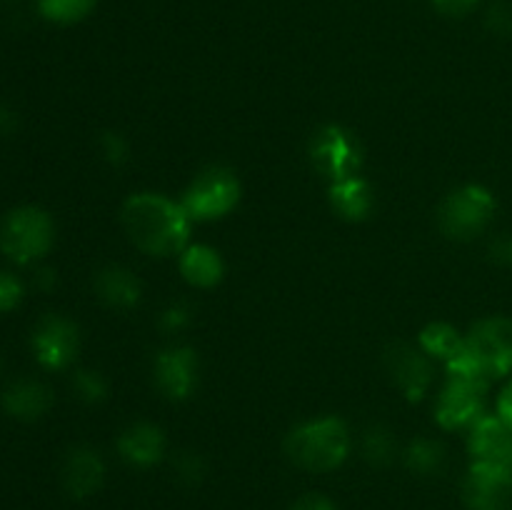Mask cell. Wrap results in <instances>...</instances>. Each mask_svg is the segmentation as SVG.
<instances>
[{
	"label": "cell",
	"mask_w": 512,
	"mask_h": 510,
	"mask_svg": "<svg viewBox=\"0 0 512 510\" xmlns=\"http://www.w3.org/2000/svg\"><path fill=\"white\" fill-rule=\"evenodd\" d=\"M178 268L183 278L195 288H213L223 278V260L210 245H188L180 253Z\"/></svg>",
	"instance_id": "cell-19"
},
{
	"label": "cell",
	"mask_w": 512,
	"mask_h": 510,
	"mask_svg": "<svg viewBox=\"0 0 512 510\" xmlns=\"http://www.w3.org/2000/svg\"><path fill=\"white\" fill-rule=\"evenodd\" d=\"M388 373L393 375L395 385L408 395L410 400H420L433 385V363L423 348H415L410 343H398L385 355Z\"/></svg>",
	"instance_id": "cell-12"
},
{
	"label": "cell",
	"mask_w": 512,
	"mask_h": 510,
	"mask_svg": "<svg viewBox=\"0 0 512 510\" xmlns=\"http://www.w3.org/2000/svg\"><path fill=\"white\" fill-rule=\"evenodd\" d=\"M190 215L175 200L158 193H138L123 205V228L148 255H180L188 248Z\"/></svg>",
	"instance_id": "cell-1"
},
{
	"label": "cell",
	"mask_w": 512,
	"mask_h": 510,
	"mask_svg": "<svg viewBox=\"0 0 512 510\" xmlns=\"http://www.w3.org/2000/svg\"><path fill=\"white\" fill-rule=\"evenodd\" d=\"M293 510H338L335 508V503L330 498H325V495H305V498H300L298 503L293 505Z\"/></svg>",
	"instance_id": "cell-32"
},
{
	"label": "cell",
	"mask_w": 512,
	"mask_h": 510,
	"mask_svg": "<svg viewBox=\"0 0 512 510\" xmlns=\"http://www.w3.org/2000/svg\"><path fill=\"white\" fill-rule=\"evenodd\" d=\"M35 3H38L40 15L48 18L50 23L70 25L83 20L98 0H35Z\"/></svg>",
	"instance_id": "cell-22"
},
{
	"label": "cell",
	"mask_w": 512,
	"mask_h": 510,
	"mask_svg": "<svg viewBox=\"0 0 512 510\" xmlns=\"http://www.w3.org/2000/svg\"><path fill=\"white\" fill-rule=\"evenodd\" d=\"M495 198L483 185H463L445 198L440 208V228L453 240H473L488 230L495 215Z\"/></svg>",
	"instance_id": "cell-5"
},
{
	"label": "cell",
	"mask_w": 512,
	"mask_h": 510,
	"mask_svg": "<svg viewBox=\"0 0 512 510\" xmlns=\"http://www.w3.org/2000/svg\"><path fill=\"white\" fill-rule=\"evenodd\" d=\"M350 430L340 418H318L298 425L285 438V453L298 468L328 473L340 468L350 455Z\"/></svg>",
	"instance_id": "cell-3"
},
{
	"label": "cell",
	"mask_w": 512,
	"mask_h": 510,
	"mask_svg": "<svg viewBox=\"0 0 512 510\" xmlns=\"http://www.w3.org/2000/svg\"><path fill=\"white\" fill-rule=\"evenodd\" d=\"M30 345H33L35 358L43 368L63 370L78 355L80 335L73 320L63 318V315H45L35 325Z\"/></svg>",
	"instance_id": "cell-9"
},
{
	"label": "cell",
	"mask_w": 512,
	"mask_h": 510,
	"mask_svg": "<svg viewBox=\"0 0 512 510\" xmlns=\"http://www.w3.org/2000/svg\"><path fill=\"white\" fill-rule=\"evenodd\" d=\"M485 25L493 30L495 35H510L512 33V8L508 3H493L488 15H485Z\"/></svg>",
	"instance_id": "cell-27"
},
{
	"label": "cell",
	"mask_w": 512,
	"mask_h": 510,
	"mask_svg": "<svg viewBox=\"0 0 512 510\" xmlns=\"http://www.w3.org/2000/svg\"><path fill=\"white\" fill-rule=\"evenodd\" d=\"M363 455L373 465H388L395 455V438L385 425H370L363 433Z\"/></svg>",
	"instance_id": "cell-23"
},
{
	"label": "cell",
	"mask_w": 512,
	"mask_h": 510,
	"mask_svg": "<svg viewBox=\"0 0 512 510\" xmlns=\"http://www.w3.org/2000/svg\"><path fill=\"white\" fill-rule=\"evenodd\" d=\"M468 510H512V468L473 463L463 483Z\"/></svg>",
	"instance_id": "cell-10"
},
{
	"label": "cell",
	"mask_w": 512,
	"mask_h": 510,
	"mask_svg": "<svg viewBox=\"0 0 512 510\" xmlns=\"http://www.w3.org/2000/svg\"><path fill=\"white\" fill-rule=\"evenodd\" d=\"M430 3L438 13L448 15V18H463V15L473 13L480 0H430Z\"/></svg>",
	"instance_id": "cell-30"
},
{
	"label": "cell",
	"mask_w": 512,
	"mask_h": 510,
	"mask_svg": "<svg viewBox=\"0 0 512 510\" xmlns=\"http://www.w3.org/2000/svg\"><path fill=\"white\" fill-rule=\"evenodd\" d=\"M330 203H333L335 213H338L340 218L363 220L368 218L370 210H373L375 205L373 188H370L368 180H363L360 175L338 180V183H330Z\"/></svg>",
	"instance_id": "cell-18"
},
{
	"label": "cell",
	"mask_w": 512,
	"mask_h": 510,
	"mask_svg": "<svg viewBox=\"0 0 512 510\" xmlns=\"http://www.w3.org/2000/svg\"><path fill=\"white\" fill-rule=\"evenodd\" d=\"M448 373H468L488 383L512 375V318L495 315L475 323L458 358L448 363Z\"/></svg>",
	"instance_id": "cell-2"
},
{
	"label": "cell",
	"mask_w": 512,
	"mask_h": 510,
	"mask_svg": "<svg viewBox=\"0 0 512 510\" xmlns=\"http://www.w3.org/2000/svg\"><path fill=\"white\" fill-rule=\"evenodd\" d=\"M498 415L505 420V423L512 428V378L508 380L503 390H500V398H498Z\"/></svg>",
	"instance_id": "cell-33"
},
{
	"label": "cell",
	"mask_w": 512,
	"mask_h": 510,
	"mask_svg": "<svg viewBox=\"0 0 512 510\" xmlns=\"http://www.w3.org/2000/svg\"><path fill=\"white\" fill-rule=\"evenodd\" d=\"M155 383L170 400H185L198 385V355L188 345H170L155 358Z\"/></svg>",
	"instance_id": "cell-11"
},
{
	"label": "cell",
	"mask_w": 512,
	"mask_h": 510,
	"mask_svg": "<svg viewBox=\"0 0 512 510\" xmlns=\"http://www.w3.org/2000/svg\"><path fill=\"white\" fill-rule=\"evenodd\" d=\"M100 148H103V155L113 165H123L125 160H128V140L120 133H105L103 138H100Z\"/></svg>",
	"instance_id": "cell-28"
},
{
	"label": "cell",
	"mask_w": 512,
	"mask_h": 510,
	"mask_svg": "<svg viewBox=\"0 0 512 510\" xmlns=\"http://www.w3.org/2000/svg\"><path fill=\"white\" fill-rule=\"evenodd\" d=\"M468 450L473 463L512 468V428L498 413H485L468 428Z\"/></svg>",
	"instance_id": "cell-13"
},
{
	"label": "cell",
	"mask_w": 512,
	"mask_h": 510,
	"mask_svg": "<svg viewBox=\"0 0 512 510\" xmlns=\"http://www.w3.org/2000/svg\"><path fill=\"white\" fill-rule=\"evenodd\" d=\"M310 160L315 170L330 178V183L358 175L363 150L358 138L340 125H325L310 140Z\"/></svg>",
	"instance_id": "cell-8"
},
{
	"label": "cell",
	"mask_w": 512,
	"mask_h": 510,
	"mask_svg": "<svg viewBox=\"0 0 512 510\" xmlns=\"http://www.w3.org/2000/svg\"><path fill=\"white\" fill-rule=\"evenodd\" d=\"M175 475H178L180 483L185 485H195L203 480L205 475V465H203V458L195 453H183L175 458Z\"/></svg>",
	"instance_id": "cell-26"
},
{
	"label": "cell",
	"mask_w": 512,
	"mask_h": 510,
	"mask_svg": "<svg viewBox=\"0 0 512 510\" xmlns=\"http://www.w3.org/2000/svg\"><path fill=\"white\" fill-rule=\"evenodd\" d=\"M60 475H63V488L68 490V495L90 498L103 485L105 463L98 450L88 448V445H78V448L65 455Z\"/></svg>",
	"instance_id": "cell-14"
},
{
	"label": "cell",
	"mask_w": 512,
	"mask_h": 510,
	"mask_svg": "<svg viewBox=\"0 0 512 510\" xmlns=\"http://www.w3.org/2000/svg\"><path fill=\"white\" fill-rule=\"evenodd\" d=\"M18 128V115L8 105H0V135H13Z\"/></svg>",
	"instance_id": "cell-34"
},
{
	"label": "cell",
	"mask_w": 512,
	"mask_h": 510,
	"mask_svg": "<svg viewBox=\"0 0 512 510\" xmlns=\"http://www.w3.org/2000/svg\"><path fill=\"white\" fill-rule=\"evenodd\" d=\"M490 258L493 263L503 265V268H512V233H503L490 243Z\"/></svg>",
	"instance_id": "cell-31"
},
{
	"label": "cell",
	"mask_w": 512,
	"mask_h": 510,
	"mask_svg": "<svg viewBox=\"0 0 512 510\" xmlns=\"http://www.w3.org/2000/svg\"><path fill=\"white\" fill-rule=\"evenodd\" d=\"M490 383L468 373H448L435 403V418L445 430H468L485 415Z\"/></svg>",
	"instance_id": "cell-7"
},
{
	"label": "cell",
	"mask_w": 512,
	"mask_h": 510,
	"mask_svg": "<svg viewBox=\"0 0 512 510\" xmlns=\"http://www.w3.org/2000/svg\"><path fill=\"white\" fill-rule=\"evenodd\" d=\"M55 238L53 218L45 210L25 205L8 213L0 228V248L13 263L28 265L50 250Z\"/></svg>",
	"instance_id": "cell-4"
},
{
	"label": "cell",
	"mask_w": 512,
	"mask_h": 510,
	"mask_svg": "<svg viewBox=\"0 0 512 510\" xmlns=\"http://www.w3.org/2000/svg\"><path fill=\"white\" fill-rule=\"evenodd\" d=\"M405 465L418 475H435L445 465V448L438 440L415 438L405 450Z\"/></svg>",
	"instance_id": "cell-21"
},
{
	"label": "cell",
	"mask_w": 512,
	"mask_h": 510,
	"mask_svg": "<svg viewBox=\"0 0 512 510\" xmlns=\"http://www.w3.org/2000/svg\"><path fill=\"white\" fill-rule=\"evenodd\" d=\"M23 300V283L8 270H0V313H10Z\"/></svg>",
	"instance_id": "cell-25"
},
{
	"label": "cell",
	"mask_w": 512,
	"mask_h": 510,
	"mask_svg": "<svg viewBox=\"0 0 512 510\" xmlns=\"http://www.w3.org/2000/svg\"><path fill=\"white\" fill-rule=\"evenodd\" d=\"M190 323V308L185 303H173L160 315V328L165 333H180Z\"/></svg>",
	"instance_id": "cell-29"
},
{
	"label": "cell",
	"mask_w": 512,
	"mask_h": 510,
	"mask_svg": "<svg viewBox=\"0 0 512 510\" xmlns=\"http://www.w3.org/2000/svg\"><path fill=\"white\" fill-rule=\"evenodd\" d=\"M73 388L75 393L80 395V400H85V403H100V400H105V395H108V383H105L103 375L95 373V370H78L73 378Z\"/></svg>",
	"instance_id": "cell-24"
},
{
	"label": "cell",
	"mask_w": 512,
	"mask_h": 510,
	"mask_svg": "<svg viewBox=\"0 0 512 510\" xmlns=\"http://www.w3.org/2000/svg\"><path fill=\"white\" fill-rule=\"evenodd\" d=\"M95 293L110 308H133L140 300V280L123 265H108L95 278Z\"/></svg>",
	"instance_id": "cell-17"
},
{
	"label": "cell",
	"mask_w": 512,
	"mask_h": 510,
	"mask_svg": "<svg viewBox=\"0 0 512 510\" xmlns=\"http://www.w3.org/2000/svg\"><path fill=\"white\" fill-rule=\"evenodd\" d=\"M165 433L153 423H133L118 438V453L135 468H150L165 455Z\"/></svg>",
	"instance_id": "cell-15"
},
{
	"label": "cell",
	"mask_w": 512,
	"mask_h": 510,
	"mask_svg": "<svg viewBox=\"0 0 512 510\" xmlns=\"http://www.w3.org/2000/svg\"><path fill=\"white\" fill-rule=\"evenodd\" d=\"M463 338L453 325L448 323H433L420 333V348L430 355V358L443 360L445 365L450 360L458 358V353L463 350Z\"/></svg>",
	"instance_id": "cell-20"
},
{
	"label": "cell",
	"mask_w": 512,
	"mask_h": 510,
	"mask_svg": "<svg viewBox=\"0 0 512 510\" xmlns=\"http://www.w3.org/2000/svg\"><path fill=\"white\" fill-rule=\"evenodd\" d=\"M35 283H38V288H43V290L53 288V285H55L53 270H40V273L35 275Z\"/></svg>",
	"instance_id": "cell-35"
},
{
	"label": "cell",
	"mask_w": 512,
	"mask_h": 510,
	"mask_svg": "<svg viewBox=\"0 0 512 510\" xmlns=\"http://www.w3.org/2000/svg\"><path fill=\"white\" fill-rule=\"evenodd\" d=\"M240 183L235 173L223 165H210L200 170L180 198V205L190 220H215L238 205Z\"/></svg>",
	"instance_id": "cell-6"
},
{
	"label": "cell",
	"mask_w": 512,
	"mask_h": 510,
	"mask_svg": "<svg viewBox=\"0 0 512 510\" xmlns=\"http://www.w3.org/2000/svg\"><path fill=\"white\" fill-rule=\"evenodd\" d=\"M53 403V393L43 380L20 378L5 388L3 408L5 413L18 420H38L40 415L48 413Z\"/></svg>",
	"instance_id": "cell-16"
}]
</instances>
